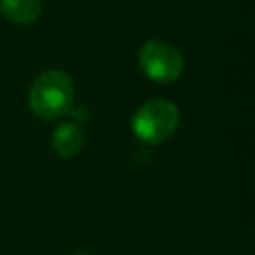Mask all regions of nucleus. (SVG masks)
<instances>
[{
  "label": "nucleus",
  "instance_id": "f257e3e1",
  "mask_svg": "<svg viewBox=\"0 0 255 255\" xmlns=\"http://www.w3.org/2000/svg\"><path fill=\"white\" fill-rule=\"evenodd\" d=\"M74 80L64 70H46L30 86L28 106L34 116L42 120H58L72 112Z\"/></svg>",
  "mask_w": 255,
  "mask_h": 255
},
{
  "label": "nucleus",
  "instance_id": "f03ea898",
  "mask_svg": "<svg viewBox=\"0 0 255 255\" xmlns=\"http://www.w3.org/2000/svg\"><path fill=\"white\" fill-rule=\"evenodd\" d=\"M179 126V110L169 100H149L141 104L131 116L133 135L149 145L163 143L169 139Z\"/></svg>",
  "mask_w": 255,
  "mask_h": 255
},
{
  "label": "nucleus",
  "instance_id": "7ed1b4c3",
  "mask_svg": "<svg viewBox=\"0 0 255 255\" xmlns=\"http://www.w3.org/2000/svg\"><path fill=\"white\" fill-rule=\"evenodd\" d=\"M137 66L151 82L171 84L179 80L183 72V56L173 44L153 38L139 46Z\"/></svg>",
  "mask_w": 255,
  "mask_h": 255
},
{
  "label": "nucleus",
  "instance_id": "20e7f679",
  "mask_svg": "<svg viewBox=\"0 0 255 255\" xmlns=\"http://www.w3.org/2000/svg\"><path fill=\"white\" fill-rule=\"evenodd\" d=\"M84 147V131L76 122H64L60 124L52 133V149L56 155L68 159L80 153Z\"/></svg>",
  "mask_w": 255,
  "mask_h": 255
},
{
  "label": "nucleus",
  "instance_id": "39448f33",
  "mask_svg": "<svg viewBox=\"0 0 255 255\" xmlns=\"http://www.w3.org/2000/svg\"><path fill=\"white\" fill-rule=\"evenodd\" d=\"M42 14V0H0V16L16 26L34 24Z\"/></svg>",
  "mask_w": 255,
  "mask_h": 255
}]
</instances>
